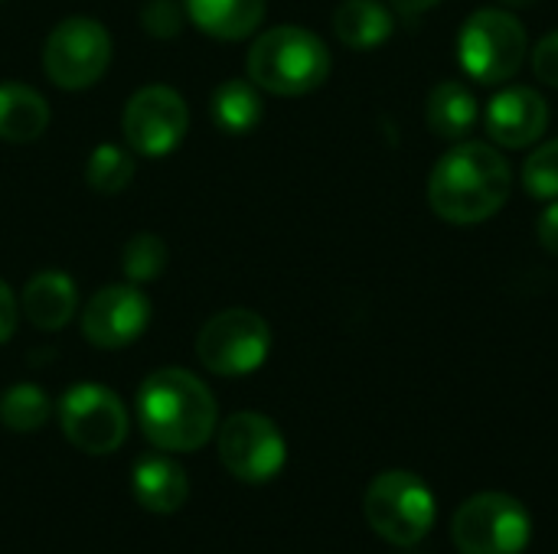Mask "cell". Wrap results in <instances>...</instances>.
<instances>
[{"label":"cell","instance_id":"obj_2","mask_svg":"<svg viewBox=\"0 0 558 554\" xmlns=\"http://www.w3.org/2000/svg\"><path fill=\"white\" fill-rule=\"evenodd\" d=\"M137 424L144 438L167 454L199 451L216 434V398L186 369H157L137 389Z\"/></svg>","mask_w":558,"mask_h":554},{"label":"cell","instance_id":"obj_25","mask_svg":"<svg viewBox=\"0 0 558 554\" xmlns=\"http://www.w3.org/2000/svg\"><path fill=\"white\" fill-rule=\"evenodd\" d=\"M183 16L186 10L177 0H147L141 7V26L154 39H173L183 29Z\"/></svg>","mask_w":558,"mask_h":554},{"label":"cell","instance_id":"obj_13","mask_svg":"<svg viewBox=\"0 0 558 554\" xmlns=\"http://www.w3.org/2000/svg\"><path fill=\"white\" fill-rule=\"evenodd\" d=\"M484 127L494 144L523 150L536 144L549 127V104L530 85H510L497 91L484 111Z\"/></svg>","mask_w":558,"mask_h":554},{"label":"cell","instance_id":"obj_11","mask_svg":"<svg viewBox=\"0 0 558 554\" xmlns=\"http://www.w3.org/2000/svg\"><path fill=\"white\" fill-rule=\"evenodd\" d=\"M190 108L170 85H147L134 91L121 114L124 140L141 157H167L186 137Z\"/></svg>","mask_w":558,"mask_h":554},{"label":"cell","instance_id":"obj_22","mask_svg":"<svg viewBox=\"0 0 558 554\" xmlns=\"http://www.w3.org/2000/svg\"><path fill=\"white\" fill-rule=\"evenodd\" d=\"M85 180L95 193H121L134 180V160L124 147L101 144L88 157Z\"/></svg>","mask_w":558,"mask_h":554},{"label":"cell","instance_id":"obj_4","mask_svg":"<svg viewBox=\"0 0 558 554\" xmlns=\"http://www.w3.org/2000/svg\"><path fill=\"white\" fill-rule=\"evenodd\" d=\"M526 56L530 36L510 10H474L458 33V59L474 82L500 85L523 69Z\"/></svg>","mask_w":558,"mask_h":554},{"label":"cell","instance_id":"obj_18","mask_svg":"<svg viewBox=\"0 0 558 554\" xmlns=\"http://www.w3.org/2000/svg\"><path fill=\"white\" fill-rule=\"evenodd\" d=\"M49 124L46 98L20 82H0V140L29 144Z\"/></svg>","mask_w":558,"mask_h":554},{"label":"cell","instance_id":"obj_15","mask_svg":"<svg viewBox=\"0 0 558 554\" xmlns=\"http://www.w3.org/2000/svg\"><path fill=\"white\" fill-rule=\"evenodd\" d=\"M78 307V291L62 271H39L23 287V313L36 330H62Z\"/></svg>","mask_w":558,"mask_h":554},{"label":"cell","instance_id":"obj_29","mask_svg":"<svg viewBox=\"0 0 558 554\" xmlns=\"http://www.w3.org/2000/svg\"><path fill=\"white\" fill-rule=\"evenodd\" d=\"M389 3H396L402 13H425V10L438 7L441 0H389Z\"/></svg>","mask_w":558,"mask_h":554},{"label":"cell","instance_id":"obj_8","mask_svg":"<svg viewBox=\"0 0 558 554\" xmlns=\"http://www.w3.org/2000/svg\"><path fill=\"white\" fill-rule=\"evenodd\" d=\"M111 62V36L98 20L69 16L62 20L43 46V72L52 85L78 91L95 85Z\"/></svg>","mask_w":558,"mask_h":554},{"label":"cell","instance_id":"obj_19","mask_svg":"<svg viewBox=\"0 0 558 554\" xmlns=\"http://www.w3.org/2000/svg\"><path fill=\"white\" fill-rule=\"evenodd\" d=\"M396 29V16L383 0H343L333 13V33L350 49H376Z\"/></svg>","mask_w":558,"mask_h":554},{"label":"cell","instance_id":"obj_23","mask_svg":"<svg viewBox=\"0 0 558 554\" xmlns=\"http://www.w3.org/2000/svg\"><path fill=\"white\" fill-rule=\"evenodd\" d=\"M121 268H124L128 281H134V284H147V281L160 278L163 268H167V245H163V238L154 235V232H137L124 245Z\"/></svg>","mask_w":558,"mask_h":554},{"label":"cell","instance_id":"obj_27","mask_svg":"<svg viewBox=\"0 0 558 554\" xmlns=\"http://www.w3.org/2000/svg\"><path fill=\"white\" fill-rule=\"evenodd\" d=\"M16 320H20V307L13 291L7 287V281H0V346L16 333Z\"/></svg>","mask_w":558,"mask_h":554},{"label":"cell","instance_id":"obj_30","mask_svg":"<svg viewBox=\"0 0 558 554\" xmlns=\"http://www.w3.org/2000/svg\"><path fill=\"white\" fill-rule=\"evenodd\" d=\"M500 3H507L510 10L517 7V10H523V7H533V3H539V0H500Z\"/></svg>","mask_w":558,"mask_h":554},{"label":"cell","instance_id":"obj_24","mask_svg":"<svg viewBox=\"0 0 558 554\" xmlns=\"http://www.w3.org/2000/svg\"><path fill=\"white\" fill-rule=\"evenodd\" d=\"M523 186L533 199H558V140H546L526 157Z\"/></svg>","mask_w":558,"mask_h":554},{"label":"cell","instance_id":"obj_6","mask_svg":"<svg viewBox=\"0 0 558 554\" xmlns=\"http://www.w3.org/2000/svg\"><path fill=\"white\" fill-rule=\"evenodd\" d=\"M451 539L461 554H523L533 519L510 493H477L454 513Z\"/></svg>","mask_w":558,"mask_h":554},{"label":"cell","instance_id":"obj_20","mask_svg":"<svg viewBox=\"0 0 558 554\" xmlns=\"http://www.w3.org/2000/svg\"><path fill=\"white\" fill-rule=\"evenodd\" d=\"M258 91L262 88L252 78L248 82H242V78L222 82L213 91V101H209L216 127L226 131V134H248V131H255L262 114H265V104H262Z\"/></svg>","mask_w":558,"mask_h":554},{"label":"cell","instance_id":"obj_14","mask_svg":"<svg viewBox=\"0 0 558 554\" xmlns=\"http://www.w3.org/2000/svg\"><path fill=\"white\" fill-rule=\"evenodd\" d=\"M131 493L147 513L173 516L190 496V480H186V470L173 457L144 454V457H137V464L131 470Z\"/></svg>","mask_w":558,"mask_h":554},{"label":"cell","instance_id":"obj_9","mask_svg":"<svg viewBox=\"0 0 558 554\" xmlns=\"http://www.w3.org/2000/svg\"><path fill=\"white\" fill-rule=\"evenodd\" d=\"M59 424L65 441L88 457L114 454L128 438L124 402L111 389L95 382H78L62 395Z\"/></svg>","mask_w":558,"mask_h":554},{"label":"cell","instance_id":"obj_7","mask_svg":"<svg viewBox=\"0 0 558 554\" xmlns=\"http://www.w3.org/2000/svg\"><path fill=\"white\" fill-rule=\"evenodd\" d=\"M271 353V327L245 307L209 317L196 336L199 362L216 376H252Z\"/></svg>","mask_w":558,"mask_h":554},{"label":"cell","instance_id":"obj_21","mask_svg":"<svg viewBox=\"0 0 558 554\" xmlns=\"http://www.w3.org/2000/svg\"><path fill=\"white\" fill-rule=\"evenodd\" d=\"M52 415L49 395L33 382H16L0 395V424L13 434L39 431Z\"/></svg>","mask_w":558,"mask_h":554},{"label":"cell","instance_id":"obj_26","mask_svg":"<svg viewBox=\"0 0 558 554\" xmlns=\"http://www.w3.org/2000/svg\"><path fill=\"white\" fill-rule=\"evenodd\" d=\"M530 59H533L536 78L546 82V85H553V88H558V29L546 33V36L536 42V49H533Z\"/></svg>","mask_w":558,"mask_h":554},{"label":"cell","instance_id":"obj_16","mask_svg":"<svg viewBox=\"0 0 558 554\" xmlns=\"http://www.w3.org/2000/svg\"><path fill=\"white\" fill-rule=\"evenodd\" d=\"M196 29L216 39H245L265 20V0H183Z\"/></svg>","mask_w":558,"mask_h":554},{"label":"cell","instance_id":"obj_5","mask_svg":"<svg viewBox=\"0 0 558 554\" xmlns=\"http://www.w3.org/2000/svg\"><path fill=\"white\" fill-rule=\"evenodd\" d=\"M435 493L428 483L409 470L379 473L363 500V513L369 529L396 549L418 545L435 526Z\"/></svg>","mask_w":558,"mask_h":554},{"label":"cell","instance_id":"obj_28","mask_svg":"<svg viewBox=\"0 0 558 554\" xmlns=\"http://www.w3.org/2000/svg\"><path fill=\"white\" fill-rule=\"evenodd\" d=\"M536 235H539V245H543L549 255H556L558 258V199H553V206L539 216Z\"/></svg>","mask_w":558,"mask_h":554},{"label":"cell","instance_id":"obj_1","mask_svg":"<svg viewBox=\"0 0 558 554\" xmlns=\"http://www.w3.org/2000/svg\"><path fill=\"white\" fill-rule=\"evenodd\" d=\"M513 189L507 157L484 140H458L428 173V206L451 225L494 219Z\"/></svg>","mask_w":558,"mask_h":554},{"label":"cell","instance_id":"obj_17","mask_svg":"<svg viewBox=\"0 0 558 554\" xmlns=\"http://www.w3.org/2000/svg\"><path fill=\"white\" fill-rule=\"evenodd\" d=\"M481 118V104H477V95L458 82V78H445L432 88L428 95V104H425V121L428 127L445 137V140H464L474 124Z\"/></svg>","mask_w":558,"mask_h":554},{"label":"cell","instance_id":"obj_10","mask_svg":"<svg viewBox=\"0 0 558 554\" xmlns=\"http://www.w3.org/2000/svg\"><path fill=\"white\" fill-rule=\"evenodd\" d=\"M219 460L235 480L262 487L281 473L288 444L271 418L258 411H239L219 428Z\"/></svg>","mask_w":558,"mask_h":554},{"label":"cell","instance_id":"obj_12","mask_svg":"<svg viewBox=\"0 0 558 554\" xmlns=\"http://www.w3.org/2000/svg\"><path fill=\"white\" fill-rule=\"evenodd\" d=\"M150 323V300L131 284L101 287L82 310V333L98 349L131 346Z\"/></svg>","mask_w":558,"mask_h":554},{"label":"cell","instance_id":"obj_3","mask_svg":"<svg viewBox=\"0 0 558 554\" xmlns=\"http://www.w3.org/2000/svg\"><path fill=\"white\" fill-rule=\"evenodd\" d=\"M330 75L327 42L304 26L265 29L248 49V78L271 95L298 98L320 88Z\"/></svg>","mask_w":558,"mask_h":554}]
</instances>
